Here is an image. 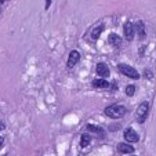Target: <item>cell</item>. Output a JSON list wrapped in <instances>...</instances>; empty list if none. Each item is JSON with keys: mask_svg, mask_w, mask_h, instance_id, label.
I'll return each mask as SVG.
<instances>
[{"mask_svg": "<svg viewBox=\"0 0 156 156\" xmlns=\"http://www.w3.org/2000/svg\"><path fill=\"white\" fill-rule=\"evenodd\" d=\"M124 138H126V141L133 142V144H134V142H138L140 137L133 129H127L126 131H124Z\"/></svg>", "mask_w": 156, "mask_h": 156, "instance_id": "5b68a950", "label": "cell"}, {"mask_svg": "<svg viewBox=\"0 0 156 156\" xmlns=\"http://www.w3.org/2000/svg\"><path fill=\"white\" fill-rule=\"evenodd\" d=\"M148 111H149V105H148V102H144V104L140 105L138 111H137V118H138L140 123H142V122L145 120V118H147V115H148Z\"/></svg>", "mask_w": 156, "mask_h": 156, "instance_id": "3957f363", "label": "cell"}, {"mask_svg": "<svg viewBox=\"0 0 156 156\" xmlns=\"http://www.w3.org/2000/svg\"><path fill=\"white\" fill-rule=\"evenodd\" d=\"M3 141H4V140H3V137H0V147L3 145Z\"/></svg>", "mask_w": 156, "mask_h": 156, "instance_id": "ac0fdd59", "label": "cell"}, {"mask_svg": "<svg viewBox=\"0 0 156 156\" xmlns=\"http://www.w3.org/2000/svg\"><path fill=\"white\" fill-rule=\"evenodd\" d=\"M90 141H91L90 136H88V134H83V136H82V142H80V145H82V147H87V145L90 144Z\"/></svg>", "mask_w": 156, "mask_h": 156, "instance_id": "5bb4252c", "label": "cell"}, {"mask_svg": "<svg viewBox=\"0 0 156 156\" xmlns=\"http://www.w3.org/2000/svg\"><path fill=\"white\" fill-rule=\"evenodd\" d=\"M97 73L100 75L101 77H106V76H108V75H109V68L106 66V64H102V62H101V64L97 65Z\"/></svg>", "mask_w": 156, "mask_h": 156, "instance_id": "52a82bcc", "label": "cell"}, {"mask_svg": "<svg viewBox=\"0 0 156 156\" xmlns=\"http://www.w3.org/2000/svg\"><path fill=\"white\" fill-rule=\"evenodd\" d=\"M79 59H80L79 51H76V50L71 51V54H69V58H68V66H69V68H73L75 65L79 62Z\"/></svg>", "mask_w": 156, "mask_h": 156, "instance_id": "8992f818", "label": "cell"}, {"mask_svg": "<svg viewBox=\"0 0 156 156\" xmlns=\"http://www.w3.org/2000/svg\"><path fill=\"white\" fill-rule=\"evenodd\" d=\"M118 151L119 152H122V153H131V152H134V148H133L131 145H129V144H119L118 145Z\"/></svg>", "mask_w": 156, "mask_h": 156, "instance_id": "30bf717a", "label": "cell"}, {"mask_svg": "<svg viewBox=\"0 0 156 156\" xmlns=\"http://www.w3.org/2000/svg\"><path fill=\"white\" fill-rule=\"evenodd\" d=\"M93 86L97 87V88H108L109 83L106 82V80H104V79H95L94 82H93Z\"/></svg>", "mask_w": 156, "mask_h": 156, "instance_id": "8fae6325", "label": "cell"}, {"mask_svg": "<svg viewBox=\"0 0 156 156\" xmlns=\"http://www.w3.org/2000/svg\"><path fill=\"white\" fill-rule=\"evenodd\" d=\"M0 12H2V9H0Z\"/></svg>", "mask_w": 156, "mask_h": 156, "instance_id": "ffe728a7", "label": "cell"}, {"mask_svg": "<svg viewBox=\"0 0 156 156\" xmlns=\"http://www.w3.org/2000/svg\"><path fill=\"white\" fill-rule=\"evenodd\" d=\"M134 93H136V87H134V86H131V84L127 86V87H126V94L127 95H133Z\"/></svg>", "mask_w": 156, "mask_h": 156, "instance_id": "9a60e30c", "label": "cell"}, {"mask_svg": "<svg viewBox=\"0 0 156 156\" xmlns=\"http://www.w3.org/2000/svg\"><path fill=\"white\" fill-rule=\"evenodd\" d=\"M108 40H109V43L112 44V46H115V47H119V46L122 44V39L119 37L118 35H115V33H111Z\"/></svg>", "mask_w": 156, "mask_h": 156, "instance_id": "9c48e42d", "label": "cell"}, {"mask_svg": "<svg viewBox=\"0 0 156 156\" xmlns=\"http://www.w3.org/2000/svg\"><path fill=\"white\" fill-rule=\"evenodd\" d=\"M119 71L123 75H126L127 77H131V79H140V73L133 68V66H129L126 64H120L119 65Z\"/></svg>", "mask_w": 156, "mask_h": 156, "instance_id": "7a4b0ae2", "label": "cell"}, {"mask_svg": "<svg viewBox=\"0 0 156 156\" xmlns=\"http://www.w3.org/2000/svg\"><path fill=\"white\" fill-rule=\"evenodd\" d=\"M134 27H136V30H137V33H138V36L142 39L145 36V28H144L142 21H137V24L134 25Z\"/></svg>", "mask_w": 156, "mask_h": 156, "instance_id": "7c38bea8", "label": "cell"}, {"mask_svg": "<svg viewBox=\"0 0 156 156\" xmlns=\"http://www.w3.org/2000/svg\"><path fill=\"white\" fill-rule=\"evenodd\" d=\"M104 30V27L102 25H98V27H95L94 29H93V32H91V37L94 39V40H97L98 37H100V35H101V32Z\"/></svg>", "mask_w": 156, "mask_h": 156, "instance_id": "4fadbf2b", "label": "cell"}, {"mask_svg": "<svg viewBox=\"0 0 156 156\" xmlns=\"http://www.w3.org/2000/svg\"><path fill=\"white\" fill-rule=\"evenodd\" d=\"M124 113H126V108H124L123 105H118V104L111 105V106H108V108L105 109V115L109 116V118H112V119L122 118Z\"/></svg>", "mask_w": 156, "mask_h": 156, "instance_id": "6da1fadb", "label": "cell"}, {"mask_svg": "<svg viewBox=\"0 0 156 156\" xmlns=\"http://www.w3.org/2000/svg\"><path fill=\"white\" fill-rule=\"evenodd\" d=\"M0 2H2V3H3V2H7V0H0Z\"/></svg>", "mask_w": 156, "mask_h": 156, "instance_id": "d6986e66", "label": "cell"}, {"mask_svg": "<svg viewBox=\"0 0 156 156\" xmlns=\"http://www.w3.org/2000/svg\"><path fill=\"white\" fill-rule=\"evenodd\" d=\"M87 130H88V131H91V133H94V134H97V136L101 137V138H104V137H105V134H104V131H102V129H101V127L93 126V124H88Z\"/></svg>", "mask_w": 156, "mask_h": 156, "instance_id": "ba28073f", "label": "cell"}, {"mask_svg": "<svg viewBox=\"0 0 156 156\" xmlns=\"http://www.w3.org/2000/svg\"><path fill=\"white\" fill-rule=\"evenodd\" d=\"M46 2H47V4H46V9H48V7H50V3H51V0H46Z\"/></svg>", "mask_w": 156, "mask_h": 156, "instance_id": "2e32d148", "label": "cell"}, {"mask_svg": "<svg viewBox=\"0 0 156 156\" xmlns=\"http://www.w3.org/2000/svg\"><path fill=\"white\" fill-rule=\"evenodd\" d=\"M2 130H4V124L3 123H0V131H2Z\"/></svg>", "mask_w": 156, "mask_h": 156, "instance_id": "e0dca14e", "label": "cell"}, {"mask_svg": "<svg viewBox=\"0 0 156 156\" xmlns=\"http://www.w3.org/2000/svg\"><path fill=\"white\" fill-rule=\"evenodd\" d=\"M134 33H136V27L133 25V22H126L124 24V36H126L127 40H133L134 37Z\"/></svg>", "mask_w": 156, "mask_h": 156, "instance_id": "277c9868", "label": "cell"}]
</instances>
